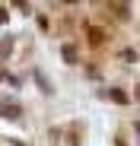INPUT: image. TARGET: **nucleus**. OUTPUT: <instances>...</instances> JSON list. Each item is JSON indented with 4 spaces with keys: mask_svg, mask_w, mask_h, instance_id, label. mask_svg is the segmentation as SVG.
I'll return each instance as SVG.
<instances>
[{
    "mask_svg": "<svg viewBox=\"0 0 140 146\" xmlns=\"http://www.w3.org/2000/svg\"><path fill=\"white\" fill-rule=\"evenodd\" d=\"M105 38H108V35H105V32H102L99 26H89V44H92V48H99V44H102Z\"/></svg>",
    "mask_w": 140,
    "mask_h": 146,
    "instance_id": "1",
    "label": "nucleus"
},
{
    "mask_svg": "<svg viewBox=\"0 0 140 146\" xmlns=\"http://www.w3.org/2000/svg\"><path fill=\"white\" fill-rule=\"evenodd\" d=\"M108 99H111V102H118V105H127V102H131V95H127L124 89H108Z\"/></svg>",
    "mask_w": 140,
    "mask_h": 146,
    "instance_id": "2",
    "label": "nucleus"
},
{
    "mask_svg": "<svg viewBox=\"0 0 140 146\" xmlns=\"http://www.w3.org/2000/svg\"><path fill=\"white\" fill-rule=\"evenodd\" d=\"M0 114L13 121V117H19V105H16V102H7V105H0Z\"/></svg>",
    "mask_w": 140,
    "mask_h": 146,
    "instance_id": "3",
    "label": "nucleus"
},
{
    "mask_svg": "<svg viewBox=\"0 0 140 146\" xmlns=\"http://www.w3.org/2000/svg\"><path fill=\"white\" fill-rule=\"evenodd\" d=\"M61 54H64L67 64H77V48H73V44H64V48H61Z\"/></svg>",
    "mask_w": 140,
    "mask_h": 146,
    "instance_id": "4",
    "label": "nucleus"
},
{
    "mask_svg": "<svg viewBox=\"0 0 140 146\" xmlns=\"http://www.w3.org/2000/svg\"><path fill=\"white\" fill-rule=\"evenodd\" d=\"M121 57H124V60H127V64H134V60H137V51H134V48H127V51H124V54H121Z\"/></svg>",
    "mask_w": 140,
    "mask_h": 146,
    "instance_id": "5",
    "label": "nucleus"
},
{
    "mask_svg": "<svg viewBox=\"0 0 140 146\" xmlns=\"http://www.w3.org/2000/svg\"><path fill=\"white\" fill-rule=\"evenodd\" d=\"M7 54H10V38H7V41H0V57H7Z\"/></svg>",
    "mask_w": 140,
    "mask_h": 146,
    "instance_id": "6",
    "label": "nucleus"
},
{
    "mask_svg": "<svg viewBox=\"0 0 140 146\" xmlns=\"http://www.w3.org/2000/svg\"><path fill=\"white\" fill-rule=\"evenodd\" d=\"M118 146H124V143H118Z\"/></svg>",
    "mask_w": 140,
    "mask_h": 146,
    "instance_id": "7",
    "label": "nucleus"
}]
</instances>
